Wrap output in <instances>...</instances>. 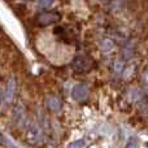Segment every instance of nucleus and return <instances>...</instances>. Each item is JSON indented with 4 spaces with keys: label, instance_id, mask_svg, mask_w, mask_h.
<instances>
[{
    "label": "nucleus",
    "instance_id": "nucleus-3",
    "mask_svg": "<svg viewBox=\"0 0 148 148\" xmlns=\"http://www.w3.org/2000/svg\"><path fill=\"white\" fill-rule=\"evenodd\" d=\"M14 92H16V81L13 78L9 79V82H8V86H7V90H5V101L7 103H10L13 100V97H14Z\"/></svg>",
    "mask_w": 148,
    "mask_h": 148
},
{
    "label": "nucleus",
    "instance_id": "nucleus-2",
    "mask_svg": "<svg viewBox=\"0 0 148 148\" xmlns=\"http://www.w3.org/2000/svg\"><path fill=\"white\" fill-rule=\"evenodd\" d=\"M27 136H29V139H30L33 143H36V142L40 140L42 131H40V129H39V126L35 125V123H31V125L29 126V129H27Z\"/></svg>",
    "mask_w": 148,
    "mask_h": 148
},
{
    "label": "nucleus",
    "instance_id": "nucleus-11",
    "mask_svg": "<svg viewBox=\"0 0 148 148\" xmlns=\"http://www.w3.org/2000/svg\"><path fill=\"white\" fill-rule=\"evenodd\" d=\"M83 146H84V142L81 139V140H75L73 143H70L68 148H83Z\"/></svg>",
    "mask_w": 148,
    "mask_h": 148
},
{
    "label": "nucleus",
    "instance_id": "nucleus-6",
    "mask_svg": "<svg viewBox=\"0 0 148 148\" xmlns=\"http://www.w3.org/2000/svg\"><path fill=\"white\" fill-rule=\"evenodd\" d=\"M73 68L75 70H78V72H82V70H84L87 68V60L82 56L75 57L73 61Z\"/></svg>",
    "mask_w": 148,
    "mask_h": 148
},
{
    "label": "nucleus",
    "instance_id": "nucleus-7",
    "mask_svg": "<svg viewBox=\"0 0 148 148\" xmlns=\"http://www.w3.org/2000/svg\"><path fill=\"white\" fill-rule=\"evenodd\" d=\"M112 48H113V42L112 40H109V39L103 40V43H101V49H103V51L108 52V51H110Z\"/></svg>",
    "mask_w": 148,
    "mask_h": 148
},
{
    "label": "nucleus",
    "instance_id": "nucleus-12",
    "mask_svg": "<svg viewBox=\"0 0 148 148\" xmlns=\"http://www.w3.org/2000/svg\"><path fill=\"white\" fill-rule=\"evenodd\" d=\"M144 81H146V83H148V73H146V75H144Z\"/></svg>",
    "mask_w": 148,
    "mask_h": 148
},
{
    "label": "nucleus",
    "instance_id": "nucleus-5",
    "mask_svg": "<svg viewBox=\"0 0 148 148\" xmlns=\"http://www.w3.org/2000/svg\"><path fill=\"white\" fill-rule=\"evenodd\" d=\"M57 20H59V16L55 13H44L39 16V22L42 25H49V23L57 22Z\"/></svg>",
    "mask_w": 148,
    "mask_h": 148
},
{
    "label": "nucleus",
    "instance_id": "nucleus-8",
    "mask_svg": "<svg viewBox=\"0 0 148 148\" xmlns=\"http://www.w3.org/2000/svg\"><path fill=\"white\" fill-rule=\"evenodd\" d=\"M53 0H38V7L42 8V9H46V8L51 7Z\"/></svg>",
    "mask_w": 148,
    "mask_h": 148
},
{
    "label": "nucleus",
    "instance_id": "nucleus-9",
    "mask_svg": "<svg viewBox=\"0 0 148 148\" xmlns=\"http://www.w3.org/2000/svg\"><path fill=\"white\" fill-rule=\"evenodd\" d=\"M126 148H138V139L136 138H130L127 142V144H126Z\"/></svg>",
    "mask_w": 148,
    "mask_h": 148
},
{
    "label": "nucleus",
    "instance_id": "nucleus-10",
    "mask_svg": "<svg viewBox=\"0 0 148 148\" xmlns=\"http://www.w3.org/2000/svg\"><path fill=\"white\" fill-rule=\"evenodd\" d=\"M113 69H114L116 73H122V70H123V62L116 61L114 64H113Z\"/></svg>",
    "mask_w": 148,
    "mask_h": 148
},
{
    "label": "nucleus",
    "instance_id": "nucleus-1",
    "mask_svg": "<svg viewBox=\"0 0 148 148\" xmlns=\"http://www.w3.org/2000/svg\"><path fill=\"white\" fill-rule=\"evenodd\" d=\"M87 95H88V88H87V86L84 83H78L74 86V88L72 91V96L74 100L83 101V100H86Z\"/></svg>",
    "mask_w": 148,
    "mask_h": 148
},
{
    "label": "nucleus",
    "instance_id": "nucleus-4",
    "mask_svg": "<svg viewBox=\"0 0 148 148\" xmlns=\"http://www.w3.org/2000/svg\"><path fill=\"white\" fill-rule=\"evenodd\" d=\"M47 107L51 110H53V112H59L61 109V101H60V99L57 96H52L51 95V96L47 97Z\"/></svg>",
    "mask_w": 148,
    "mask_h": 148
}]
</instances>
